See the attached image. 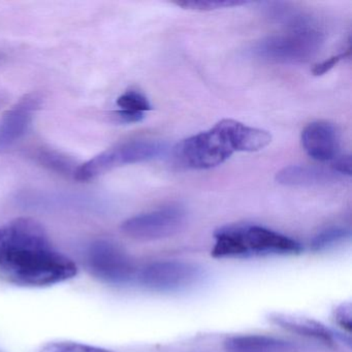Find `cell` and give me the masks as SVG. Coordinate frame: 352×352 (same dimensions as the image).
I'll return each instance as SVG.
<instances>
[{"label": "cell", "mask_w": 352, "mask_h": 352, "mask_svg": "<svg viewBox=\"0 0 352 352\" xmlns=\"http://www.w3.org/2000/svg\"><path fill=\"white\" fill-rule=\"evenodd\" d=\"M41 162L46 166H50L53 170L60 173H69L73 170L74 166L65 156L60 154L53 153V152H41L38 155Z\"/></svg>", "instance_id": "cell-18"}, {"label": "cell", "mask_w": 352, "mask_h": 352, "mask_svg": "<svg viewBox=\"0 0 352 352\" xmlns=\"http://www.w3.org/2000/svg\"><path fill=\"white\" fill-rule=\"evenodd\" d=\"M212 255L217 258L294 255L302 252L298 241L270 228L254 224H232L214 234Z\"/></svg>", "instance_id": "cell-3"}, {"label": "cell", "mask_w": 352, "mask_h": 352, "mask_svg": "<svg viewBox=\"0 0 352 352\" xmlns=\"http://www.w3.org/2000/svg\"><path fill=\"white\" fill-rule=\"evenodd\" d=\"M333 170L340 176H351V157L341 156L333 160Z\"/></svg>", "instance_id": "cell-21"}, {"label": "cell", "mask_w": 352, "mask_h": 352, "mask_svg": "<svg viewBox=\"0 0 352 352\" xmlns=\"http://www.w3.org/2000/svg\"><path fill=\"white\" fill-rule=\"evenodd\" d=\"M166 144L157 140H133L118 144L85 164L78 166L75 178L79 181H89L100 175L127 164H140L156 160L166 153Z\"/></svg>", "instance_id": "cell-5"}, {"label": "cell", "mask_w": 352, "mask_h": 352, "mask_svg": "<svg viewBox=\"0 0 352 352\" xmlns=\"http://www.w3.org/2000/svg\"><path fill=\"white\" fill-rule=\"evenodd\" d=\"M302 145L306 153L317 162L337 158L340 141L337 129L327 121H315L305 127Z\"/></svg>", "instance_id": "cell-9"}, {"label": "cell", "mask_w": 352, "mask_h": 352, "mask_svg": "<svg viewBox=\"0 0 352 352\" xmlns=\"http://www.w3.org/2000/svg\"><path fill=\"white\" fill-rule=\"evenodd\" d=\"M120 110L115 112L117 119L123 123L141 122L145 118V113L152 110L149 100L142 92L129 90L117 100Z\"/></svg>", "instance_id": "cell-14"}, {"label": "cell", "mask_w": 352, "mask_h": 352, "mask_svg": "<svg viewBox=\"0 0 352 352\" xmlns=\"http://www.w3.org/2000/svg\"><path fill=\"white\" fill-rule=\"evenodd\" d=\"M76 263L53 246L36 220L18 218L0 228V278L23 287H45L73 279Z\"/></svg>", "instance_id": "cell-1"}, {"label": "cell", "mask_w": 352, "mask_h": 352, "mask_svg": "<svg viewBox=\"0 0 352 352\" xmlns=\"http://www.w3.org/2000/svg\"><path fill=\"white\" fill-rule=\"evenodd\" d=\"M201 276V269L188 261H160L146 265L137 277L147 289L170 294L192 287Z\"/></svg>", "instance_id": "cell-8"}, {"label": "cell", "mask_w": 352, "mask_h": 352, "mask_svg": "<svg viewBox=\"0 0 352 352\" xmlns=\"http://www.w3.org/2000/svg\"><path fill=\"white\" fill-rule=\"evenodd\" d=\"M228 352H289V342L263 335L232 336L224 342Z\"/></svg>", "instance_id": "cell-13"}, {"label": "cell", "mask_w": 352, "mask_h": 352, "mask_svg": "<svg viewBox=\"0 0 352 352\" xmlns=\"http://www.w3.org/2000/svg\"><path fill=\"white\" fill-rule=\"evenodd\" d=\"M270 320L290 333H298L309 339L317 340L325 344L333 343L335 340L333 331L314 319L284 313H274L270 315Z\"/></svg>", "instance_id": "cell-12"}, {"label": "cell", "mask_w": 352, "mask_h": 352, "mask_svg": "<svg viewBox=\"0 0 352 352\" xmlns=\"http://www.w3.org/2000/svg\"><path fill=\"white\" fill-rule=\"evenodd\" d=\"M38 108L36 98L20 100L0 119V149L10 147L25 135Z\"/></svg>", "instance_id": "cell-10"}, {"label": "cell", "mask_w": 352, "mask_h": 352, "mask_svg": "<svg viewBox=\"0 0 352 352\" xmlns=\"http://www.w3.org/2000/svg\"><path fill=\"white\" fill-rule=\"evenodd\" d=\"M271 141L269 131L223 119L210 131L181 142L175 149V155L186 168L209 170L223 164L234 152L259 151Z\"/></svg>", "instance_id": "cell-2"}, {"label": "cell", "mask_w": 352, "mask_h": 352, "mask_svg": "<svg viewBox=\"0 0 352 352\" xmlns=\"http://www.w3.org/2000/svg\"><path fill=\"white\" fill-rule=\"evenodd\" d=\"M333 170L307 166H290L282 168L276 177L279 184L285 186L311 187L327 185L339 180Z\"/></svg>", "instance_id": "cell-11"}, {"label": "cell", "mask_w": 352, "mask_h": 352, "mask_svg": "<svg viewBox=\"0 0 352 352\" xmlns=\"http://www.w3.org/2000/svg\"><path fill=\"white\" fill-rule=\"evenodd\" d=\"M350 236H351V232L348 228L333 226L317 234L311 242V247L312 250L317 252L329 250L349 240Z\"/></svg>", "instance_id": "cell-15"}, {"label": "cell", "mask_w": 352, "mask_h": 352, "mask_svg": "<svg viewBox=\"0 0 352 352\" xmlns=\"http://www.w3.org/2000/svg\"><path fill=\"white\" fill-rule=\"evenodd\" d=\"M38 352H114L104 348L96 347L87 344L77 342L59 341L52 342L41 348Z\"/></svg>", "instance_id": "cell-17"}, {"label": "cell", "mask_w": 352, "mask_h": 352, "mask_svg": "<svg viewBox=\"0 0 352 352\" xmlns=\"http://www.w3.org/2000/svg\"><path fill=\"white\" fill-rule=\"evenodd\" d=\"M335 320L342 329L351 331L352 327V308L349 302L340 305L335 310Z\"/></svg>", "instance_id": "cell-20"}, {"label": "cell", "mask_w": 352, "mask_h": 352, "mask_svg": "<svg viewBox=\"0 0 352 352\" xmlns=\"http://www.w3.org/2000/svg\"><path fill=\"white\" fill-rule=\"evenodd\" d=\"M178 7L191 11L209 12L228 8L240 7L247 5V1H234V0H191L177 3Z\"/></svg>", "instance_id": "cell-16"}, {"label": "cell", "mask_w": 352, "mask_h": 352, "mask_svg": "<svg viewBox=\"0 0 352 352\" xmlns=\"http://www.w3.org/2000/svg\"><path fill=\"white\" fill-rule=\"evenodd\" d=\"M350 56V47H348L347 50L345 52L340 53L338 55H333V56L329 57V58L325 59L322 63H318L315 65L313 69L312 73L314 76H323L324 74L329 73L331 69H333L340 61L343 59L347 58Z\"/></svg>", "instance_id": "cell-19"}, {"label": "cell", "mask_w": 352, "mask_h": 352, "mask_svg": "<svg viewBox=\"0 0 352 352\" xmlns=\"http://www.w3.org/2000/svg\"><path fill=\"white\" fill-rule=\"evenodd\" d=\"M86 265L91 275L106 283H129L137 276L133 259L111 241L92 243L86 253Z\"/></svg>", "instance_id": "cell-7"}, {"label": "cell", "mask_w": 352, "mask_h": 352, "mask_svg": "<svg viewBox=\"0 0 352 352\" xmlns=\"http://www.w3.org/2000/svg\"><path fill=\"white\" fill-rule=\"evenodd\" d=\"M287 25V32L257 42L251 49L252 54L276 63H307L316 56L324 43L323 32L302 15Z\"/></svg>", "instance_id": "cell-4"}, {"label": "cell", "mask_w": 352, "mask_h": 352, "mask_svg": "<svg viewBox=\"0 0 352 352\" xmlns=\"http://www.w3.org/2000/svg\"><path fill=\"white\" fill-rule=\"evenodd\" d=\"M187 214L179 205H168L140 214L123 222L121 230L138 241H157L170 238L186 223Z\"/></svg>", "instance_id": "cell-6"}]
</instances>
